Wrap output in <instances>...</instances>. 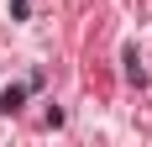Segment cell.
I'll return each mask as SVG.
<instances>
[{"instance_id":"6da1fadb","label":"cell","mask_w":152,"mask_h":147,"mask_svg":"<svg viewBox=\"0 0 152 147\" xmlns=\"http://www.w3.org/2000/svg\"><path fill=\"white\" fill-rule=\"evenodd\" d=\"M26 100V84H11V89H0V110H5V116H11L16 105Z\"/></svg>"},{"instance_id":"7a4b0ae2","label":"cell","mask_w":152,"mask_h":147,"mask_svg":"<svg viewBox=\"0 0 152 147\" xmlns=\"http://www.w3.org/2000/svg\"><path fill=\"white\" fill-rule=\"evenodd\" d=\"M11 11H16V21H21V16L31 11V0H11Z\"/></svg>"}]
</instances>
